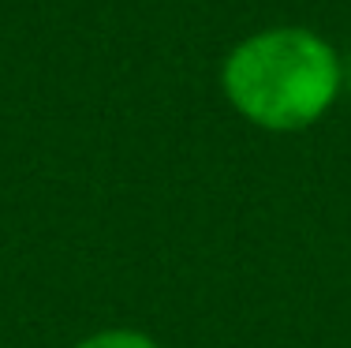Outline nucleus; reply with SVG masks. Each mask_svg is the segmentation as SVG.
Listing matches in <instances>:
<instances>
[{"label":"nucleus","instance_id":"nucleus-1","mask_svg":"<svg viewBox=\"0 0 351 348\" xmlns=\"http://www.w3.org/2000/svg\"><path fill=\"white\" fill-rule=\"evenodd\" d=\"M221 90L262 131H303L337 105L344 60L311 27H269L243 38L221 68Z\"/></svg>","mask_w":351,"mask_h":348},{"label":"nucleus","instance_id":"nucleus-2","mask_svg":"<svg viewBox=\"0 0 351 348\" xmlns=\"http://www.w3.org/2000/svg\"><path fill=\"white\" fill-rule=\"evenodd\" d=\"M71 348H161L149 334L142 329H131V326H108V329H97V334H86L82 341H75Z\"/></svg>","mask_w":351,"mask_h":348},{"label":"nucleus","instance_id":"nucleus-3","mask_svg":"<svg viewBox=\"0 0 351 348\" xmlns=\"http://www.w3.org/2000/svg\"><path fill=\"white\" fill-rule=\"evenodd\" d=\"M344 86L351 90V56H348V60H344Z\"/></svg>","mask_w":351,"mask_h":348}]
</instances>
